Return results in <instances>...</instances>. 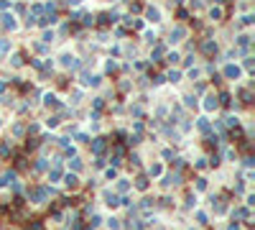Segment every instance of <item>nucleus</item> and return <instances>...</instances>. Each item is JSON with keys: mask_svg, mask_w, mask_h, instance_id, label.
<instances>
[{"mask_svg": "<svg viewBox=\"0 0 255 230\" xmlns=\"http://www.w3.org/2000/svg\"><path fill=\"white\" fill-rule=\"evenodd\" d=\"M225 74L230 77V79H237V74H240V69H237V67H227V69H225Z\"/></svg>", "mask_w": 255, "mask_h": 230, "instance_id": "obj_1", "label": "nucleus"}, {"mask_svg": "<svg viewBox=\"0 0 255 230\" xmlns=\"http://www.w3.org/2000/svg\"><path fill=\"white\" fill-rule=\"evenodd\" d=\"M92 148H94V153H102V148H105V141H102V138H94Z\"/></svg>", "mask_w": 255, "mask_h": 230, "instance_id": "obj_2", "label": "nucleus"}, {"mask_svg": "<svg viewBox=\"0 0 255 230\" xmlns=\"http://www.w3.org/2000/svg\"><path fill=\"white\" fill-rule=\"evenodd\" d=\"M148 18H151V21H158V10H156V8H148Z\"/></svg>", "mask_w": 255, "mask_h": 230, "instance_id": "obj_3", "label": "nucleus"}, {"mask_svg": "<svg viewBox=\"0 0 255 230\" xmlns=\"http://www.w3.org/2000/svg\"><path fill=\"white\" fill-rule=\"evenodd\" d=\"M181 36H184V28H176V31L171 33V38H173V41H176V38H181Z\"/></svg>", "mask_w": 255, "mask_h": 230, "instance_id": "obj_4", "label": "nucleus"}, {"mask_svg": "<svg viewBox=\"0 0 255 230\" xmlns=\"http://www.w3.org/2000/svg\"><path fill=\"white\" fill-rule=\"evenodd\" d=\"M8 46H10V44H8V41H0V56H3V54H5V51H8Z\"/></svg>", "mask_w": 255, "mask_h": 230, "instance_id": "obj_5", "label": "nucleus"}, {"mask_svg": "<svg viewBox=\"0 0 255 230\" xmlns=\"http://www.w3.org/2000/svg\"><path fill=\"white\" fill-rule=\"evenodd\" d=\"M66 184H69V187H77V177L69 174V177H66Z\"/></svg>", "mask_w": 255, "mask_h": 230, "instance_id": "obj_6", "label": "nucleus"}]
</instances>
